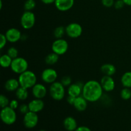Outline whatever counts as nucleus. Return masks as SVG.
<instances>
[{
	"label": "nucleus",
	"instance_id": "nucleus-41",
	"mask_svg": "<svg viewBox=\"0 0 131 131\" xmlns=\"http://www.w3.org/2000/svg\"><path fill=\"white\" fill-rule=\"evenodd\" d=\"M39 131H46V130H43V129H42V130H40Z\"/></svg>",
	"mask_w": 131,
	"mask_h": 131
},
{
	"label": "nucleus",
	"instance_id": "nucleus-9",
	"mask_svg": "<svg viewBox=\"0 0 131 131\" xmlns=\"http://www.w3.org/2000/svg\"><path fill=\"white\" fill-rule=\"evenodd\" d=\"M38 123V116L37 113L29 111L23 117V124L25 127L33 129L35 127Z\"/></svg>",
	"mask_w": 131,
	"mask_h": 131
},
{
	"label": "nucleus",
	"instance_id": "nucleus-14",
	"mask_svg": "<svg viewBox=\"0 0 131 131\" xmlns=\"http://www.w3.org/2000/svg\"><path fill=\"white\" fill-rule=\"evenodd\" d=\"M84 84L78 82L75 83H72L67 89L68 95L72 96L74 97H78L81 95L83 92V88Z\"/></svg>",
	"mask_w": 131,
	"mask_h": 131
},
{
	"label": "nucleus",
	"instance_id": "nucleus-10",
	"mask_svg": "<svg viewBox=\"0 0 131 131\" xmlns=\"http://www.w3.org/2000/svg\"><path fill=\"white\" fill-rule=\"evenodd\" d=\"M41 78L44 83L47 84H52L56 81L58 73L56 70L52 68H46L42 71Z\"/></svg>",
	"mask_w": 131,
	"mask_h": 131
},
{
	"label": "nucleus",
	"instance_id": "nucleus-4",
	"mask_svg": "<svg viewBox=\"0 0 131 131\" xmlns=\"http://www.w3.org/2000/svg\"><path fill=\"white\" fill-rule=\"evenodd\" d=\"M0 117H1V121L4 124L10 125L14 124L16 122L17 113L15 110L11 108L10 106H7L4 108H1Z\"/></svg>",
	"mask_w": 131,
	"mask_h": 131
},
{
	"label": "nucleus",
	"instance_id": "nucleus-18",
	"mask_svg": "<svg viewBox=\"0 0 131 131\" xmlns=\"http://www.w3.org/2000/svg\"><path fill=\"white\" fill-rule=\"evenodd\" d=\"M63 127L68 131H75L78 127V122L72 116H67L63 120Z\"/></svg>",
	"mask_w": 131,
	"mask_h": 131
},
{
	"label": "nucleus",
	"instance_id": "nucleus-23",
	"mask_svg": "<svg viewBox=\"0 0 131 131\" xmlns=\"http://www.w3.org/2000/svg\"><path fill=\"white\" fill-rule=\"evenodd\" d=\"M13 59L10 56H9L7 54L1 55L0 58V64L1 66L4 69H7L10 67Z\"/></svg>",
	"mask_w": 131,
	"mask_h": 131
},
{
	"label": "nucleus",
	"instance_id": "nucleus-1",
	"mask_svg": "<svg viewBox=\"0 0 131 131\" xmlns=\"http://www.w3.org/2000/svg\"><path fill=\"white\" fill-rule=\"evenodd\" d=\"M103 91L100 82L96 80H90L84 84L82 95L88 102H95L102 97Z\"/></svg>",
	"mask_w": 131,
	"mask_h": 131
},
{
	"label": "nucleus",
	"instance_id": "nucleus-37",
	"mask_svg": "<svg viewBox=\"0 0 131 131\" xmlns=\"http://www.w3.org/2000/svg\"><path fill=\"white\" fill-rule=\"evenodd\" d=\"M75 131H92V130L86 126H79L75 129Z\"/></svg>",
	"mask_w": 131,
	"mask_h": 131
},
{
	"label": "nucleus",
	"instance_id": "nucleus-20",
	"mask_svg": "<svg viewBox=\"0 0 131 131\" xmlns=\"http://www.w3.org/2000/svg\"><path fill=\"white\" fill-rule=\"evenodd\" d=\"M101 70L104 75L112 76L116 73V69L115 65H113V64L105 63L101 66Z\"/></svg>",
	"mask_w": 131,
	"mask_h": 131
},
{
	"label": "nucleus",
	"instance_id": "nucleus-38",
	"mask_svg": "<svg viewBox=\"0 0 131 131\" xmlns=\"http://www.w3.org/2000/svg\"><path fill=\"white\" fill-rule=\"evenodd\" d=\"M45 5H51V4L54 3L56 0H40Z\"/></svg>",
	"mask_w": 131,
	"mask_h": 131
},
{
	"label": "nucleus",
	"instance_id": "nucleus-16",
	"mask_svg": "<svg viewBox=\"0 0 131 131\" xmlns=\"http://www.w3.org/2000/svg\"><path fill=\"white\" fill-rule=\"evenodd\" d=\"M28 106H29V111L38 113L42 111L44 108L45 104L42 99L35 98L28 103Z\"/></svg>",
	"mask_w": 131,
	"mask_h": 131
},
{
	"label": "nucleus",
	"instance_id": "nucleus-19",
	"mask_svg": "<svg viewBox=\"0 0 131 131\" xmlns=\"http://www.w3.org/2000/svg\"><path fill=\"white\" fill-rule=\"evenodd\" d=\"M20 86L19 80L15 78L8 79L4 84L5 89L8 92H15Z\"/></svg>",
	"mask_w": 131,
	"mask_h": 131
},
{
	"label": "nucleus",
	"instance_id": "nucleus-17",
	"mask_svg": "<svg viewBox=\"0 0 131 131\" xmlns=\"http://www.w3.org/2000/svg\"><path fill=\"white\" fill-rule=\"evenodd\" d=\"M88 102V101L81 95L75 98L73 106L77 111L79 112H83L87 109Z\"/></svg>",
	"mask_w": 131,
	"mask_h": 131
},
{
	"label": "nucleus",
	"instance_id": "nucleus-11",
	"mask_svg": "<svg viewBox=\"0 0 131 131\" xmlns=\"http://www.w3.org/2000/svg\"><path fill=\"white\" fill-rule=\"evenodd\" d=\"M7 40L10 43H15L22 39V33L19 29L15 28H9L5 33Z\"/></svg>",
	"mask_w": 131,
	"mask_h": 131
},
{
	"label": "nucleus",
	"instance_id": "nucleus-30",
	"mask_svg": "<svg viewBox=\"0 0 131 131\" xmlns=\"http://www.w3.org/2000/svg\"><path fill=\"white\" fill-rule=\"evenodd\" d=\"M60 82L65 87H69L72 84V78L69 75H65L61 78Z\"/></svg>",
	"mask_w": 131,
	"mask_h": 131
},
{
	"label": "nucleus",
	"instance_id": "nucleus-2",
	"mask_svg": "<svg viewBox=\"0 0 131 131\" xmlns=\"http://www.w3.org/2000/svg\"><path fill=\"white\" fill-rule=\"evenodd\" d=\"M20 86L24 88L29 89L37 83V78L36 74L31 70H26L19 74L18 78Z\"/></svg>",
	"mask_w": 131,
	"mask_h": 131
},
{
	"label": "nucleus",
	"instance_id": "nucleus-39",
	"mask_svg": "<svg viewBox=\"0 0 131 131\" xmlns=\"http://www.w3.org/2000/svg\"><path fill=\"white\" fill-rule=\"evenodd\" d=\"M125 5L131 6V0H123Z\"/></svg>",
	"mask_w": 131,
	"mask_h": 131
},
{
	"label": "nucleus",
	"instance_id": "nucleus-29",
	"mask_svg": "<svg viewBox=\"0 0 131 131\" xmlns=\"http://www.w3.org/2000/svg\"><path fill=\"white\" fill-rule=\"evenodd\" d=\"M10 102V101H9L8 99L5 95L2 94L0 95V106H1V108H4V107L9 106Z\"/></svg>",
	"mask_w": 131,
	"mask_h": 131
},
{
	"label": "nucleus",
	"instance_id": "nucleus-21",
	"mask_svg": "<svg viewBox=\"0 0 131 131\" xmlns=\"http://www.w3.org/2000/svg\"><path fill=\"white\" fill-rule=\"evenodd\" d=\"M28 89L24 88V87H19L15 91V96H16L17 99L19 101H26L29 96V92H28Z\"/></svg>",
	"mask_w": 131,
	"mask_h": 131
},
{
	"label": "nucleus",
	"instance_id": "nucleus-31",
	"mask_svg": "<svg viewBox=\"0 0 131 131\" xmlns=\"http://www.w3.org/2000/svg\"><path fill=\"white\" fill-rule=\"evenodd\" d=\"M18 110L19 112H20L23 115H25L26 113L29 111V106H28V104H21L19 105Z\"/></svg>",
	"mask_w": 131,
	"mask_h": 131
},
{
	"label": "nucleus",
	"instance_id": "nucleus-13",
	"mask_svg": "<svg viewBox=\"0 0 131 131\" xmlns=\"http://www.w3.org/2000/svg\"><path fill=\"white\" fill-rule=\"evenodd\" d=\"M32 95L35 99H42L46 96L47 93V90L46 86L41 83H37L31 88Z\"/></svg>",
	"mask_w": 131,
	"mask_h": 131
},
{
	"label": "nucleus",
	"instance_id": "nucleus-6",
	"mask_svg": "<svg viewBox=\"0 0 131 131\" xmlns=\"http://www.w3.org/2000/svg\"><path fill=\"white\" fill-rule=\"evenodd\" d=\"M20 25L24 29H30L36 22L35 15L32 11H25L20 17Z\"/></svg>",
	"mask_w": 131,
	"mask_h": 131
},
{
	"label": "nucleus",
	"instance_id": "nucleus-34",
	"mask_svg": "<svg viewBox=\"0 0 131 131\" xmlns=\"http://www.w3.org/2000/svg\"><path fill=\"white\" fill-rule=\"evenodd\" d=\"M124 5H125L124 1H123V0H116L115 2V4H114V6H115L116 10H120V9L124 7Z\"/></svg>",
	"mask_w": 131,
	"mask_h": 131
},
{
	"label": "nucleus",
	"instance_id": "nucleus-25",
	"mask_svg": "<svg viewBox=\"0 0 131 131\" xmlns=\"http://www.w3.org/2000/svg\"><path fill=\"white\" fill-rule=\"evenodd\" d=\"M66 34V30H65V28L63 26H58L54 30V36L57 38H62V37Z\"/></svg>",
	"mask_w": 131,
	"mask_h": 131
},
{
	"label": "nucleus",
	"instance_id": "nucleus-28",
	"mask_svg": "<svg viewBox=\"0 0 131 131\" xmlns=\"http://www.w3.org/2000/svg\"><path fill=\"white\" fill-rule=\"evenodd\" d=\"M6 54H7L9 56H10L12 58L14 59L18 57V55H19V51H18L17 49L15 48V47H10V48L8 49Z\"/></svg>",
	"mask_w": 131,
	"mask_h": 131
},
{
	"label": "nucleus",
	"instance_id": "nucleus-27",
	"mask_svg": "<svg viewBox=\"0 0 131 131\" xmlns=\"http://www.w3.org/2000/svg\"><path fill=\"white\" fill-rule=\"evenodd\" d=\"M36 7V2L35 0H26L24 4L25 11H32Z\"/></svg>",
	"mask_w": 131,
	"mask_h": 131
},
{
	"label": "nucleus",
	"instance_id": "nucleus-3",
	"mask_svg": "<svg viewBox=\"0 0 131 131\" xmlns=\"http://www.w3.org/2000/svg\"><path fill=\"white\" fill-rule=\"evenodd\" d=\"M49 92L51 98L56 101H60L63 99L66 93L65 87L60 81H56L51 84Z\"/></svg>",
	"mask_w": 131,
	"mask_h": 131
},
{
	"label": "nucleus",
	"instance_id": "nucleus-22",
	"mask_svg": "<svg viewBox=\"0 0 131 131\" xmlns=\"http://www.w3.org/2000/svg\"><path fill=\"white\" fill-rule=\"evenodd\" d=\"M59 55L55 52H52L48 54L45 58V62L48 65H53L56 64L59 60Z\"/></svg>",
	"mask_w": 131,
	"mask_h": 131
},
{
	"label": "nucleus",
	"instance_id": "nucleus-36",
	"mask_svg": "<svg viewBox=\"0 0 131 131\" xmlns=\"http://www.w3.org/2000/svg\"><path fill=\"white\" fill-rule=\"evenodd\" d=\"M76 97H72V96L70 95H68L67 98V101L68 103L70 105H74V101H75V99Z\"/></svg>",
	"mask_w": 131,
	"mask_h": 131
},
{
	"label": "nucleus",
	"instance_id": "nucleus-24",
	"mask_svg": "<svg viewBox=\"0 0 131 131\" xmlns=\"http://www.w3.org/2000/svg\"><path fill=\"white\" fill-rule=\"evenodd\" d=\"M121 83L123 86L125 88H131V72L124 73L121 78Z\"/></svg>",
	"mask_w": 131,
	"mask_h": 131
},
{
	"label": "nucleus",
	"instance_id": "nucleus-40",
	"mask_svg": "<svg viewBox=\"0 0 131 131\" xmlns=\"http://www.w3.org/2000/svg\"><path fill=\"white\" fill-rule=\"evenodd\" d=\"M3 8V1L2 0H0V10H1Z\"/></svg>",
	"mask_w": 131,
	"mask_h": 131
},
{
	"label": "nucleus",
	"instance_id": "nucleus-8",
	"mask_svg": "<svg viewBox=\"0 0 131 131\" xmlns=\"http://www.w3.org/2000/svg\"><path fill=\"white\" fill-rule=\"evenodd\" d=\"M66 34L71 38H77L81 37L83 33V28L77 23H72L65 27Z\"/></svg>",
	"mask_w": 131,
	"mask_h": 131
},
{
	"label": "nucleus",
	"instance_id": "nucleus-15",
	"mask_svg": "<svg viewBox=\"0 0 131 131\" xmlns=\"http://www.w3.org/2000/svg\"><path fill=\"white\" fill-rule=\"evenodd\" d=\"M54 4L59 11L67 12L73 7L74 0H56Z\"/></svg>",
	"mask_w": 131,
	"mask_h": 131
},
{
	"label": "nucleus",
	"instance_id": "nucleus-33",
	"mask_svg": "<svg viewBox=\"0 0 131 131\" xmlns=\"http://www.w3.org/2000/svg\"><path fill=\"white\" fill-rule=\"evenodd\" d=\"M115 2V0H101L102 5L106 8H110L114 6Z\"/></svg>",
	"mask_w": 131,
	"mask_h": 131
},
{
	"label": "nucleus",
	"instance_id": "nucleus-12",
	"mask_svg": "<svg viewBox=\"0 0 131 131\" xmlns=\"http://www.w3.org/2000/svg\"><path fill=\"white\" fill-rule=\"evenodd\" d=\"M101 84L104 91L106 92H111L115 88V81L112 76L104 75L101 79Z\"/></svg>",
	"mask_w": 131,
	"mask_h": 131
},
{
	"label": "nucleus",
	"instance_id": "nucleus-35",
	"mask_svg": "<svg viewBox=\"0 0 131 131\" xmlns=\"http://www.w3.org/2000/svg\"><path fill=\"white\" fill-rule=\"evenodd\" d=\"M9 106H10L11 108L14 109V110H17V109L19 108V102H18L17 100L13 99V100H12V101H10Z\"/></svg>",
	"mask_w": 131,
	"mask_h": 131
},
{
	"label": "nucleus",
	"instance_id": "nucleus-7",
	"mask_svg": "<svg viewBox=\"0 0 131 131\" xmlns=\"http://www.w3.org/2000/svg\"><path fill=\"white\" fill-rule=\"evenodd\" d=\"M51 49L59 56L63 55L69 49V43L63 38H57L52 43Z\"/></svg>",
	"mask_w": 131,
	"mask_h": 131
},
{
	"label": "nucleus",
	"instance_id": "nucleus-5",
	"mask_svg": "<svg viewBox=\"0 0 131 131\" xmlns=\"http://www.w3.org/2000/svg\"><path fill=\"white\" fill-rule=\"evenodd\" d=\"M10 69L13 72L17 74H20L28 69V62L25 58L18 56L13 59Z\"/></svg>",
	"mask_w": 131,
	"mask_h": 131
},
{
	"label": "nucleus",
	"instance_id": "nucleus-42",
	"mask_svg": "<svg viewBox=\"0 0 131 131\" xmlns=\"http://www.w3.org/2000/svg\"><path fill=\"white\" fill-rule=\"evenodd\" d=\"M130 131H131V130H130Z\"/></svg>",
	"mask_w": 131,
	"mask_h": 131
},
{
	"label": "nucleus",
	"instance_id": "nucleus-32",
	"mask_svg": "<svg viewBox=\"0 0 131 131\" xmlns=\"http://www.w3.org/2000/svg\"><path fill=\"white\" fill-rule=\"evenodd\" d=\"M7 42V38L5 36V34L1 33L0 34V49H3L5 47Z\"/></svg>",
	"mask_w": 131,
	"mask_h": 131
},
{
	"label": "nucleus",
	"instance_id": "nucleus-26",
	"mask_svg": "<svg viewBox=\"0 0 131 131\" xmlns=\"http://www.w3.org/2000/svg\"><path fill=\"white\" fill-rule=\"evenodd\" d=\"M120 97L125 101L130 99L131 98V90L130 88L124 87L120 92Z\"/></svg>",
	"mask_w": 131,
	"mask_h": 131
}]
</instances>
